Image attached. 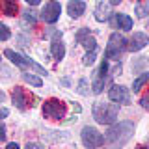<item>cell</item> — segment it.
<instances>
[{
  "label": "cell",
  "instance_id": "obj_1",
  "mask_svg": "<svg viewBox=\"0 0 149 149\" xmlns=\"http://www.w3.org/2000/svg\"><path fill=\"white\" fill-rule=\"evenodd\" d=\"M134 134V123L132 121H119V123H112L110 129L106 130V142L114 149L123 147L125 143L132 138Z\"/></svg>",
  "mask_w": 149,
  "mask_h": 149
},
{
  "label": "cell",
  "instance_id": "obj_2",
  "mask_svg": "<svg viewBox=\"0 0 149 149\" xmlns=\"http://www.w3.org/2000/svg\"><path fill=\"white\" fill-rule=\"evenodd\" d=\"M119 116V104L116 102H95L93 106V119L101 125H112L118 121Z\"/></svg>",
  "mask_w": 149,
  "mask_h": 149
},
{
  "label": "cell",
  "instance_id": "obj_3",
  "mask_svg": "<svg viewBox=\"0 0 149 149\" xmlns=\"http://www.w3.org/2000/svg\"><path fill=\"white\" fill-rule=\"evenodd\" d=\"M4 56H6L8 60H11V63H15L17 67L24 69V71L26 69H32V71H36L37 74H47V69L43 67V65H39L37 62H34V60H30V58H26V56L15 52V50H11V49L4 50Z\"/></svg>",
  "mask_w": 149,
  "mask_h": 149
},
{
  "label": "cell",
  "instance_id": "obj_4",
  "mask_svg": "<svg viewBox=\"0 0 149 149\" xmlns=\"http://www.w3.org/2000/svg\"><path fill=\"white\" fill-rule=\"evenodd\" d=\"M125 49H127V39L116 32L108 39V45H106V49H104V58L106 60H119V56L123 54Z\"/></svg>",
  "mask_w": 149,
  "mask_h": 149
},
{
  "label": "cell",
  "instance_id": "obj_5",
  "mask_svg": "<svg viewBox=\"0 0 149 149\" xmlns=\"http://www.w3.org/2000/svg\"><path fill=\"white\" fill-rule=\"evenodd\" d=\"M67 112V106H65L63 101L60 99H47L43 102V116L47 119H62Z\"/></svg>",
  "mask_w": 149,
  "mask_h": 149
},
{
  "label": "cell",
  "instance_id": "obj_6",
  "mask_svg": "<svg viewBox=\"0 0 149 149\" xmlns=\"http://www.w3.org/2000/svg\"><path fill=\"white\" fill-rule=\"evenodd\" d=\"M80 138H82L84 147H88V149H97V147H101L102 143H104V136H102L95 127H90V125L82 129Z\"/></svg>",
  "mask_w": 149,
  "mask_h": 149
},
{
  "label": "cell",
  "instance_id": "obj_7",
  "mask_svg": "<svg viewBox=\"0 0 149 149\" xmlns=\"http://www.w3.org/2000/svg\"><path fill=\"white\" fill-rule=\"evenodd\" d=\"M106 78H108V62H101V65L97 67L95 74H93V80H91V90L95 95H99V93L104 90V82Z\"/></svg>",
  "mask_w": 149,
  "mask_h": 149
},
{
  "label": "cell",
  "instance_id": "obj_8",
  "mask_svg": "<svg viewBox=\"0 0 149 149\" xmlns=\"http://www.w3.org/2000/svg\"><path fill=\"white\" fill-rule=\"evenodd\" d=\"M60 13H62V6L56 0H50V2L45 4V8L41 9V19L49 24H54L56 21L60 19Z\"/></svg>",
  "mask_w": 149,
  "mask_h": 149
},
{
  "label": "cell",
  "instance_id": "obj_9",
  "mask_svg": "<svg viewBox=\"0 0 149 149\" xmlns=\"http://www.w3.org/2000/svg\"><path fill=\"white\" fill-rule=\"evenodd\" d=\"M108 99L116 104H129L130 102V95H129V90L121 84H114V86L108 90Z\"/></svg>",
  "mask_w": 149,
  "mask_h": 149
},
{
  "label": "cell",
  "instance_id": "obj_10",
  "mask_svg": "<svg viewBox=\"0 0 149 149\" xmlns=\"http://www.w3.org/2000/svg\"><path fill=\"white\" fill-rule=\"evenodd\" d=\"M147 45H149V36L143 34V32H134V36L127 41V49L130 52H140Z\"/></svg>",
  "mask_w": 149,
  "mask_h": 149
},
{
  "label": "cell",
  "instance_id": "obj_11",
  "mask_svg": "<svg viewBox=\"0 0 149 149\" xmlns=\"http://www.w3.org/2000/svg\"><path fill=\"white\" fill-rule=\"evenodd\" d=\"M11 101H13V104H15L19 110H24L26 104H28L26 91L22 90L21 86H15V90H13V93H11Z\"/></svg>",
  "mask_w": 149,
  "mask_h": 149
},
{
  "label": "cell",
  "instance_id": "obj_12",
  "mask_svg": "<svg viewBox=\"0 0 149 149\" xmlns=\"http://www.w3.org/2000/svg\"><path fill=\"white\" fill-rule=\"evenodd\" d=\"M50 52H52L54 60H63L65 56V45L62 41V37H52V43H50Z\"/></svg>",
  "mask_w": 149,
  "mask_h": 149
},
{
  "label": "cell",
  "instance_id": "obj_13",
  "mask_svg": "<svg viewBox=\"0 0 149 149\" xmlns=\"http://www.w3.org/2000/svg\"><path fill=\"white\" fill-rule=\"evenodd\" d=\"M84 11H86V4H84L82 0H71V2L67 4V13H69V17H73V19H78Z\"/></svg>",
  "mask_w": 149,
  "mask_h": 149
},
{
  "label": "cell",
  "instance_id": "obj_14",
  "mask_svg": "<svg viewBox=\"0 0 149 149\" xmlns=\"http://www.w3.org/2000/svg\"><path fill=\"white\" fill-rule=\"evenodd\" d=\"M112 15V9H110V4H104V2H101L99 6H97L95 9V19L99 22H104V21H108Z\"/></svg>",
  "mask_w": 149,
  "mask_h": 149
},
{
  "label": "cell",
  "instance_id": "obj_15",
  "mask_svg": "<svg viewBox=\"0 0 149 149\" xmlns=\"http://www.w3.org/2000/svg\"><path fill=\"white\" fill-rule=\"evenodd\" d=\"M116 24H118V28L119 30H123V32H127V30H130L132 28V19H130L127 13H118L116 15Z\"/></svg>",
  "mask_w": 149,
  "mask_h": 149
},
{
  "label": "cell",
  "instance_id": "obj_16",
  "mask_svg": "<svg viewBox=\"0 0 149 149\" xmlns=\"http://www.w3.org/2000/svg\"><path fill=\"white\" fill-rule=\"evenodd\" d=\"M0 9H2V13L4 15H8V17H15V13H17V0H2L0 2Z\"/></svg>",
  "mask_w": 149,
  "mask_h": 149
},
{
  "label": "cell",
  "instance_id": "obj_17",
  "mask_svg": "<svg viewBox=\"0 0 149 149\" xmlns=\"http://www.w3.org/2000/svg\"><path fill=\"white\" fill-rule=\"evenodd\" d=\"M138 17H146L149 15V0H136V6H134Z\"/></svg>",
  "mask_w": 149,
  "mask_h": 149
},
{
  "label": "cell",
  "instance_id": "obj_18",
  "mask_svg": "<svg viewBox=\"0 0 149 149\" xmlns=\"http://www.w3.org/2000/svg\"><path fill=\"white\" fill-rule=\"evenodd\" d=\"M22 80L28 82L30 86H34V88H41V86H43V80H41V77H36V74H32V73H28V71L22 73Z\"/></svg>",
  "mask_w": 149,
  "mask_h": 149
},
{
  "label": "cell",
  "instance_id": "obj_19",
  "mask_svg": "<svg viewBox=\"0 0 149 149\" xmlns=\"http://www.w3.org/2000/svg\"><path fill=\"white\" fill-rule=\"evenodd\" d=\"M147 82H149V71H147V73H142L140 77H136V78H134V82H132V90H134V93L140 91Z\"/></svg>",
  "mask_w": 149,
  "mask_h": 149
},
{
  "label": "cell",
  "instance_id": "obj_20",
  "mask_svg": "<svg viewBox=\"0 0 149 149\" xmlns=\"http://www.w3.org/2000/svg\"><path fill=\"white\" fill-rule=\"evenodd\" d=\"M82 47L88 50V52H93V50L97 49V41H95V37H91V36H88V37H84V39L80 41Z\"/></svg>",
  "mask_w": 149,
  "mask_h": 149
},
{
  "label": "cell",
  "instance_id": "obj_21",
  "mask_svg": "<svg viewBox=\"0 0 149 149\" xmlns=\"http://www.w3.org/2000/svg\"><path fill=\"white\" fill-rule=\"evenodd\" d=\"M9 37H11V32H9V28L4 24V22H0V41H8Z\"/></svg>",
  "mask_w": 149,
  "mask_h": 149
},
{
  "label": "cell",
  "instance_id": "obj_22",
  "mask_svg": "<svg viewBox=\"0 0 149 149\" xmlns=\"http://www.w3.org/2000/svg\"><path fill=\"white\" fill-rule=\"evenodd\" d=\"M82 63L86 65V67H88V65H93V63H95V50H93V52H86V56L82 58Z\"/></svg>",
  "mask_w": 149,
  "mask_h": 149
},
{
  "label": "cell",
  "instance_id": "obj_23",
  "mask_svg": "<svg viewBox=\"0 0 149 149\" xmlns=\"http://www.w3.org/2000/svg\"><path fill=\"white\" fill-rule=\"evenodd\" d=\"M88 36H90V28H80V30L77 32V36H74V39H77L78 43H80L84 37H88Z\"/></svg>",
  "mask_w": 149,
  "mask_h": 149
},
{
  "label": "cell",
  "instance_id": "obj_24",
  "mask_svg": "<svg viewBox=\"0 0 149 149\" xmlns=\"http://www.w3.org/2000/svg\"><path fill=\"white\" fill-rule=\"evenodd\" d=\"M24 19H26L28 22H32V24H36V22H37L36 13H34V11H30V9H26V11H24Z\"/></svg>",
  "mask_w": 149,
  "mask_h": 149
},
{
  "label": "cell",
  "instance_id": "obj_25",
  "mask_svg": "<svg viewBox=\"0 0 149 149\" xmlns=\"http://www.w3.org/2000/svg\"><path fill=\"white\" fill-rule=\"evenodd\" d=\"M86 84H88L86 78H82V80L78 82V93H80V95H88V88H86Z\"/></svg>",
  "mask_w": 149,
  "mask_h": 149
},
{
  "label": "cell",
  "instance_id": "obj_26",
  "mask_svg": "<svg viewBox=\"0 0 149 149\" xmlns=\"http://www.w3.org/2000/svg\"><path fill=\"white\" fill-rule=\"evenodd\" d=\"M140 104H142L143 110H149V93H146V95L140 99Z\"/></svg>",
  "mask_w": 149,
  "mask_h": 149
},
{
  "label": "cell",
  "instance_id": "obj_27",
  "mask_svg": "<svg viewBox=\"0 0 149 149\" xmlns=\"http://www.w3.org/2000/svg\"><path fill=\"white\" fill-rule=\"evenodd\" d=\"M24 149H43V146H41V143H37V142H28Z\"/></svg>",
  "mask_w": 149,
  "mask_h": 149
},
{
  "label": "cell",
  "instance_id": "obj_28",
  "mask_svg": "<svg viewBox=\"0 0 149 149\" xmlns=\"http://www.w3.org/2000/svg\"><path fill=\"white\" fill-rule=\"evenodd\" d=\"M6 140V125L0 123V142H4Z\"/></svg>",
  "mask_w": 149,
  "mask_h": 149
},
{
  "label": "cell",
  "instance_id": "obj_29",
  "mask_svg": "<svg viewBox=\"0 0 149 149\" xmlns=\"http://www.w3.org/2000/svg\"><path fill=\"white\" fill-rule=\"evenodd\" d=\"M8 116H9V110H8V108H4V106H0V119L8 118Z\"/></svg>",
  "mask_w": 149,
  "mask_h": 149
},
{
  "label": "cell",
  "instance_id": "obj_30",
  "mask_svg": "<svg viewBox=\"0 0 149 149\" xmlns=\"http://www.w3.org/2000/svg\"><path fill=\"white\" fill-rule=\"evenodd\" d=\"M6 149H21V147H19V143H17V142H9Z\"/></svg>",
  "mask_w": 149,
  "mask_h": 149
},
{
  "label": "cell",
  "instance_id": "obj_31",
  "mask_svg": "<svg viewBox=\"0 0 149 149\" xmlns=\"http://www.w3.org/2000/svg\"><path fill=\"white\" fill-rule=\"evenodd\" d=\"M39 2H41V0H26V4H28V6H37Z\"/></svg>",
  "mask_w": 149,
  "mask_h": 149
},
{
  "label": "cell",
  "instance_id": "obj_32",
  "mask_svg": "<svg viewBox=\"0 0 149 149\" xmlns=\"http://www.w3.org/2000/svg\"><path fill=\"white\" fill-rule=\"evenodd\" d=\"M108 2H110V6H118V4H121L123 0H108Z\"/></svg>",
  "mask_w": 149,
  "mask_h": 149
},
{
  "label": "cell",
  "instance_id": "obj_33",
  "mask_svg": "<svg viewBox=\"0 0 149 149\" xmlns=\"http://www.w3.org/2000/svg\"><path fill=\"white\" fill-rule=\"evenodd\" d=\"M4 99H6V95H4V93H2V91H0V102H2Z\"/></svg>",
  "mask_w": 149,
  "mask_h": 149
},
{
  "label": "cell",
  "instance_id": "obj_34",
  "mask_svg": "<svg viewBox=\"0 0 149 149\" xmlns=\"http://www.w3.org/2000/svg\"><path fill=\"white\" fill-rule=\"evenodd\" d=\"M0 60H2V56H0Z\"/></svg>",
  "mask_w": 149,
  "mask_h": 149
},
{
  "label": "cell",
  "instance_id": "obj_35",
  "mask_svg": "<svg viewBox=\"0 0 149 149\" xmlns=\"http://www.w3.org/2000/svg\"><path fill=\"white\" fill-rule=\"evenodd\" d=\"M138 149H142V147H138Z\"/></svg>",
  "mask_w": 149,
  "mask_h": 149
}]
</instances>
